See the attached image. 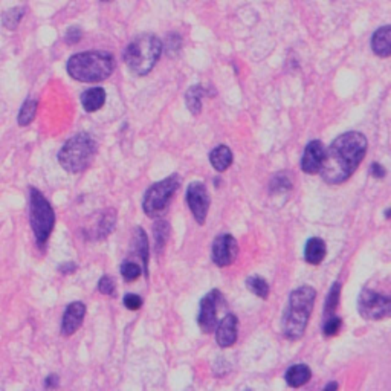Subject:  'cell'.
<instances>
[{
  "label": "cell",
  "mask_w": 391,
  "mask_h": 391,
  "mask_svg": "<svg viewBox=\"0 0 391 391\" xmlns=\"http://www.w3.org/2000/svg\"><path fill=\"white\" fill-rule=\"evenodd\" d=\"M368 142L360 132H345L340 134L326 150L320 175L324 182L340 185L347 182L363 162Z\"/></svg>",
  "instance_id": "6da1fadb"
},
{
  "label": "cell",
  "mask_w": 391,
  "mask_h": 391,
  "mask_svg": "<svg viewBox=\"0 0 391 391\" xmlns=\"http://www.w3.org/2000/svg\"><path fill=\"white\" fill-rule=\"evenodd\" d=\"M317 290L312 286H299L290 292L288 309L283 315V333L290 341L302 340L313 311Z\"/></svg>",
  "instance_id": "7a4b0ae2"
},
{
  "label": "cell",
  "mask_w": 391,
  "mask_h": 391,
  "mask_svg": "<svg viewBox=\"0 0 391 391\" xmlns=\"http://www.w3.org/2000/svg\"><path fill=\"white\" fill-rule=\"evenodd\" d=\"M67 73L81 82H100L107 80L115 69L114 55L106 51L80 52L67 62Z\"/></svg>",
  "instance_id": "3957f363"
},
{
  "label": "cell",
  "mask_w": 391,
  "mask_h": 391,
  "mask_svg": "<svg viewBox=\"0 0 391 391\" xmlns=\"http://www.w3.org/2000/svg\"><path fill=\"white\" fill-rule=\"evenodd\" d=\"M164 51L162 42L153 34L139 35L124 51V62L127 67L139 77L153 71L156 63L159 62Z\"/></svg>",
  "instance_id": "277c9868"
},
{
  "label": "cell",
  "mask_w": 391,
  "mask_h": 391,
  "mask_svg": "<svg viewBox=\"0 0 391 391\" xmlns=\"http://www.w3.org/2000/svg\"><path fill=\"white\" fill-rule=\"evenodd\" d=\"M96 155V142L89 133H78L67 139L58 152V162L72 175L85 171Z\"/></svg>",
  "instance_id": "5b68a950"
},
{
  "label": "cell",
  "mask_w": 391,
  "mask_h": 391,
  "mask_svg": "<svg viewBox=\"0 0 391 391\" xmlns=\"http://www.w3.org/2000/svg\"><path fill=\"white\" fill-rule=\"evenodd\" d=\"M29 222L37 245H46L55 225V213L49 200L37 188H29Z\"/></svg>",
  "instance_id": "8992f818"
},
{
  "label": "cell",
  "mask_w": 391,
  "mask_h": 391,
  "mask_svg": "<svg viewBox=\"0 0 391 391\" xmlns=\"http://www.w3.org/2000/svg\"><path fill=\"white\" fill-rule=\"evenodd\" d=\"M180 186V176L171 175L159 182L153 184L144 194L142 208L144 213L152 219H159L168 211V207Z\"/></svg>",
  "instance_id": "52a82bcc"
},
{
  "label": "cell",
  "mask_w": 391,
  "mask_h": 391,
  "mask_svg": "<svg viewBox=\"0 0 391 391\" xmlns=\"http://www.w3.org/2000/svg\"><path fill=\"white\" fill-rule=\"evenodd\" d=\"M227 307V302L220 290L213 289L200 299L198 324L204 333H213L219 324V312Z\"/></svg>",
  "instance_id": "ba28073f"
},
{
  "label": "cell",
  "mask_w": 391,
  "mask_h": 391,
  "mask_svg": "<svg viewBox=\"0 0 391 391\" xmlns=\"http://www.w3.org/2000/svg\"><path fill=\"white\" fill-rule=\"evenodd\" d=\"M358 311L360 317L365 320H385L391 313V299L388 295H382V293L372 289H364L359 293Z\"/></svg>",
  "instance_id": "9c48e42d"
},
{
  "label": "cell",
  "mask_w": 391,
  "mask_h": 391,
  "mask_svg": "<svg viewBox=\"0 0 391 391\" xmlns=\"http://www.w3.org/2000/svg\"><path fill=\"white\" fill-rule=\"evenodd\" d=\"M186 204L190 207V211L193 217L199 225H204L208 216L209 204H211V199H209L208 190L204 182L200 180H196L191 182L186 188Z\"/></svg>",
  "instance_id": "30bf717a"
},
{
  "label": "cell",
  "mask_w": 391,
  "mask_h": 391,
  "mask_svg": "<svg viewBox=\"0 0 391 391\" xmlns=\"http://www.w3.org/2000/svg\"><path fill=\"white\" fill-rule=\"evenodd\" d=\"M238 255L237 240L231 234H220L214 238L211 257L216 266L227 268L236 263Z\"/></svg>",
  "instance_id": "8fae6325"
},
{
  "label": "cell",
  "mask_w": 391,
  "mask_h": 391,
  "mask_svg": "<svg viewBox=\"0 0 391 391\" xmlns=\"http://www.w3.org/2000/svg\"><path fill=\"white\" fill-rule=\"evenodd\" d=\"M324 155H326L324 144L317 139L311 141L303 152L302 170L307 173V175H317V173H320L322 161H324Z\"/></svg>",
  "instance_id": "7c38bea8"
},
{
  "label": "cell",
  "mask_w": 391,
  "mask_h": 391,
  "mask_svg": "<svg viewBox=\"0 0 391 391\" xmlns=\"http://www.w3.org/2000/svg\"><path fill=\"white\" fill-rule=\"evenodd\" d=\"M216 341L223 349L232 347L237 342L238 336V320L236 315L228 313L225 315V318L219 321V324L216 327Z\"/></svg>",
  "instance_id": "4fadbf2b"
},
{
  "label": "cell",
  "mask_w": 391,
  "mask_h": 391,
  "mask_svg": "<svg viewBox=\"0 0 391 391\" xmlns=\"http://www.w3.org/2000/svg\"><path fill=\"white\" fill-rule=\"evenodd\" d=\"M86 317V306L81 302H73L66 307L63 321H62V335L71 336L73 335L80 326L82 324V320Z\"/></svg>",
  "instance_id": "5bb4252c"
},
{
  "label": "cell",
  "mask_w": 391,
  "mask_h": 391,
  "mask_svg": "<svg viewBox=\"0 0 391 391\" xmlns=\"http://www.w3.org/2000/svg\"><path fill=\"white\" fill-rule=\"evenodd\" d=\"M372 49L378 57L388 58L391 55V26L383 25L376 29L372 37Z\"/></svg>",
  "instance_id": "9a60e30c"
},
{
  "label": "cell",
  "mask_w": 391,
  "mask_h": 391,
  "mask_svg": "<svg viewBox=\"0 0 391 391\" xmlns=\"http://www.w3.org/2000/svg\"><path fill=\"white\" fill-rule=\"evenodd\" d=\"M327 247L324 240L320 237H312L306 242L304 246V260L312 266H318L326 259Z\"/></svg>",
  "instance_id": "2e32d148"
},
{
  "label": "cell",
  "mask_w": 391,
  "mask_h": 391,
  "mask_svg": "<svg viewBox=\"0 0 391 391\" xmlns=\"http://www.w3.org/2000/svg\"><path fill=\"white\" fill-rule=\"evenodd\" d=\"M106 103V90L103 87H90L81 95V106L89 114L100 110Z\"/></svg>",
  "instance_id": "e0dca14e"
},
{
  "label": "cell",
  "mask_w": 391,
  "mask_h": 391,
  "mask_svg": "<svg viewBox=\"0 0 391 391\" xmlns=\"http://www.w3.org/2000/svg\"><path fill=\"white\" fill-rule=\"evenodd\" d=\"M312 378L311 368L306 364H295L288 368V372L284 374V379L288 382V385L292 388H299L307 383Z\"/></svg>",
  "instance_id": "ac0fdd59"
},
{
  "label": "cell",
  "mask_w": 391,
  "mask_h": 391,
  "mask_svg": "<svg viewBox=\"0 0 391 391\" xmlns=\"http://www.w3.org/2000/svg\"><path fill=\"white\" fill-rule=\"evenodd\" d=\"M232 152L228 146H217L211 153H209V162L216 171H225L231 167L232 164Z\"/></svg>",
  "instance_id": "d6986e66"
},
{
  "label": "cell",
  "mask_w": 391,
  "mask_h": 391,
  "mask_svg": "<svg viewBox=\"0 0 391 391\" xmlns=\"http://www.w3.org/2000/svg\"><path fill=\"white\" fill-rule=\"evenodd\" d=\"M171 227L167 220L157 219L153 225V237H155V250L157 254H162L165 250V245H167L170 238Z\"/></svg>",
  "instance_id": "ffe728a7"
},
{
  "label": "cell",
  "mask_w": 391,
  "mask_h": 391,
  "mask_svg": "<svg viewBox=\"0 0 391 391\" xmlns=\"http://www.w3.org/2000/svg\"><path fill=\"white\" fill-rule=\"evenodd\" d=\"M134 250H137L139 259L142 260V270L146 277L148 275V238L141 227L134 229Z\"/></svg>",
  "instance_id": "44dd1931"
},
{
  "label": "cell",
  "mask_w": 391,
  "mask_h": 391,
  "mask_svg": "<svg viewBox=\"0 0 391 391\" xmlns=\"http://www.w3.org/2000/svg\"><path fill=\"white\" fill-rule=\"evenodd\" d=\"M205 90L202 85H194L186 90L185 94V103L188 110L191 112V115H199L202 110V98H204Z\"/></svg>",
  "instance_id": "7402d4cb"
},
{
  "label": "cell",
  "mask_w": 391,
  "mask_h": 391,
  "mask_svg": "<svg viewBox=\"0 0 391 391\" xmlns=\"http://www.w3.org/2000/svg\"><path fill=\"white\" fill-rule=\"evenodd\" d=\"M37 106H39V104H37V101L33 100V98H28V100L24 104H21L20 112L17 115L19 125L25 127V125L31 124L34 121L35 114H37Z\"/></svg>",
  "instance_id": "603a6c76"
},
{
  "label": "cell",
  "mask_w": 391,
  "mask_h": 391,
  "mask_svg": "<svg viewBox=\"0 0 391 391\" xmlns=\"http://www.w3.org/2000/svg\"><path fill=\"white\" fill-rule=\"evenodd\" d=\"M246 288L250 289L254 295L260 297L261 299H266L269 297V284L263 277L252 275L246 280Z\"/></svg>",
  "instance_id": "cb8c5ba5"
},
{
  "label": "cell",
  "mask_w": 391,
  "mask_h": 391,
  "mask_svg": "<svg viewBox=\"0 0 391 391\" xmlns=\"http://www.w3.org/2000/svg\"><path fill=\"white\" fill-rule=\"evenodd\" d=\"M340 297H341V284L335 283L332 288L329 290V295L326 298V304H324V318L333 315L338 309V304H340Z\"/></svg>",
  "instance_id": "d4e9b609"
},
{
  "label": "cell",
  "mask_w": 391,
  "mask_h": 391,
  "mask_svg": "<svg viewBox=\"0 0 391 391\" xmlns=\"http://www.w3.org/2000/svg\"><path fill=\"white\" fill-rule=\"evenodd\" d=\"M25 16V10L24 8H11L6 11L3 14V17H2V24L6 29H16L19 26V24L21 21V19H24Z\"/></svg>",
  "instance_id": "484cf974"
},
{
  "label": "cell",
  "mask_w": 391,
  "mask_h": 391,
  "mask_svg": "<svg viewBox=\"0 0 391 391\" xmlns=\"http://www.w3.org/2000/svg\"><path fill=\"white\" fill-rule=\"evenodd\" d=\"M342 327V320L338 317V315H330L324 320V327H322V333L326 338H332L335 335L340 333V330Z\"/></svg>",
  "instance_id": "4316f807"
},
{
  "label": "cell",
  "mask_w": 391,
  "mask_h": 391,
  "mask_svg": "<svg viewBox=\"0 0 391 391\" xmlns=\"http://www.w3.org/2000/svg\"><path fill=\"white\" fill-rule=\"evenodd\" d=\"M115 227V213L107 211L103 216V219L98 223V238H104L107 234H110L112 229Z\"/></svg>",
  "instance_id": "83f0119b"
},
{
  "label": "cell",
  "mask_w": 391,
  "mask_h": 391,
  "mask_svg": "<svg viewBox=\"0 0 391 391\" xmlns=\"http://www.w3.org/2000/svg\"><path fill=\"white\" fill-rule=\"evenodd\" d=\"M142 274V269L133 261H125L121 266V275L125 281H134L138 280Z\"/></svg>",
  "instance_id": "f1b7e54d"
},
{
  "label": "cell",
  "mask_w": 391,
  "mask_h": 391,
  "mask_svg": "<svg viewBox=\"0 0 391 391\" xmlns=\"http://www.w3.org/2000/svg\"><path fill=\"white\" fill-rule=\"evenodd\" d=\"M270 188V193H283V191H288L292 188V182L288 179V176L286 175H278L272 179V182H270L269 185Z\"/></svg>",
  "instance_id": "f546056e"
},
{
  "label": "cell",
  "mask_w": 391,
  "mask_h": 391,
  "mask_svg": "<svg viewBox=\"0 0 391 391\" xmlns=\"http://www.w3.org/2000/svg\"><path fill=\"white\" fill-rule=\"evenodd\" d=\"M115 281L114 278L109 277V275H104L100 278V281H98V290H100L103 295H115Z\"/></svg>",
  "instance_id": "4dcf8cb0"
},
{
  "label": "cell",
  "mask_w": 391,
  "mask_h": 391,
  "mask_svg": "<svg viewBox=\"0 0 391 391\" xmlns=\"http://www.w3.org/2000/svg\"><path fill=\"white\" fill-rule=\"evenodd\" d=\"M144 302H142V298L137 293H127L124 297V306L127 307L129 311H139Z\"/></svg>",
  "instance_id": "1f68e13d"
},
{
  "label": "cell",
  "mask_w": 391,
  "mask_h": 391,
  "mask_svg": "<svg viewBox=\"0 0 391 391\" xmlns=\"http://www.w3.org/2000/svg\"><path fill=\"white\" fill-rule=\"evenodd\" d=\"M81 37H82V31L78 28V26H71L69 29L66 31V35H64V42L67 44H77L80 40H81Z\"/></svg>",
  "instance_id": "d6a6232c"
},
{
  "label": "cell",
  "mask_w": 391,
  "mask_h": 391,
  "mask_svg": "<svg viewBox=\"0 0 391 391\" xmlns=\"http://www.w3.org/2000/svg\"><path fill=\"white\" fill-rule=\"evenodd\" d=\"M180 43H182V40H180V37L177 34L168 35L167 46H165V49H167V52H168V55L177 54V52L180 51Z\"/></svg>",
  "instance_id": "836d02e7"
},
{
  "label": "cell",
  "mask_w": 391,
  "mask_h": 391,
  "mask_svg": "<svg viewBox=\"0 0 391 391\" xmlns=\"http://www.w3.org/2000/svg\"><path fill=\"white\" fill-rule=\"evenodd\" d=\"M370 171H372V176H373V177H376V179H383V177H385V175H387L385 168H383L382 165H381V164H378V162L372 164V168H370Z\"/></svg>",
  "instance_id": "e575fe53"
},
{
  "label": "cell",
  "mask_w": 391,
  "mask_h": 391,
  "mask_svg": "<svg viewBox=\"0 0 391 391\" xmlns=\"http://www.w3.org/2000/svg\"><path fill=\"white\" fill-rule=\"evenodd\" d=\"M44 387H46V388L58 387V376L57 374H49L46 381H44Z\"/></svg>",
  "instance_id": "d590c367"
},
{
  "label": "cell",
  "mask_w": 391,
  "mask_h": 391,
  "mask_svg": "<svg viewBox=\"0 0 391 391\" xmlns=\"http://www.w3.org/2000/svg\"><path fill=\"white\" fill-rule=\"evenodd\" d=\"M58 269L62 274H72L77 270V265H75V263H64V265H62Z\"/></svg>",
  "instance_id": "8d00e7d4"
},
{
  "label": "cell",
  "mask_w": 391,
  "mask_h": 391,
  "mask_svg": "<svg viewBox=\"0 0 391 391\" xmlns=\"http://www.w3.org/2000/svg\"><path fill=\"white\" fill-rule=\"evenodd\" d=\"M338 387H340V385H338L336 382H332V383H327V385L324 387V390L326 391H329V390H338Z\"/></svg>",
  "instance_id": "74e56055"
},
{
  "label": "cell",
  "mask_w": 391,
  "mask_h": 391,
  "mask_svg": "<svg viewBox=\"0 0 391 391\" xmlns=\"http://www.w3.org/2000/svg\"><path fill=\"white\" fill-rule=\"evenodd\" d=\"M385 217H387V219L390 217V209H387V211H385Z\"/></svg>",
  "instance_id": "f35d334b"
},
{
  "label": "cell",
  "mask_w": 391,
  "mask_h": 391,
  "mask_svg": "<svg viewBox=\"0 0 391 391\" xmlns=\"http://www.w3.org/2000/svg\"><path fill=\"white\" fill-rule=\"evenodd\" d=\"M103 2H109V0H103Z\"/></svg>",
  "instance_id": "ab89813d"
}]
</instances>
